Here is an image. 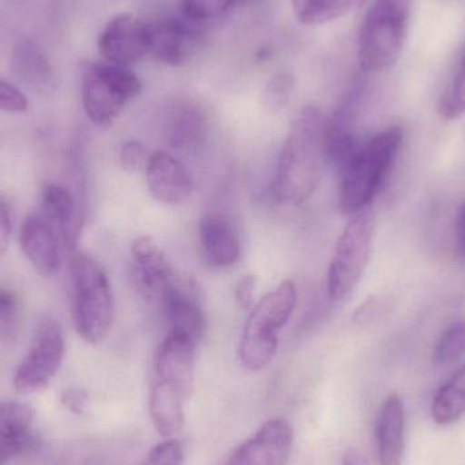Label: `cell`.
Returning a JSON list of instances; mask_svg holds the SVG:
<instances>
[{"instance_id": "1", "label": "cell", "mask_w": 465, "mask_h": 465, "mask_svg": "<svg viewBox=\"0 0 465 465\" xmlns=\"http://www.w3.org/2000/svg\"><path fill=\"white\" fill-rule=\"evenodd\" d=\"M324 133L325 119L314 106L295 117L276 163L273 193L281 203L298 206L316 193L327 157Z\"/></svg>"}, {"instance_id": "2", "label": "cell", "mask_w": 465, "mask_h": 465, "mask_svg": "<svg viewBox=\"0 0 465 465\" xmlns=\"http://www.w3.org/2000/svg\"><path fill=\"white\" fill-rule=\"evenodd\" d=\"M403 143V130L391 127L358 146L341 165L339 207L354 215L369 209Z\"/></svg>"}, {"instance_id": "3", "label": "cell", "mask_w": 465, "mask_h": 465, "mask_svg": "<svg viewBox=\"0 0 465 465\" xmlns=\"http://www.w3.org/2000/svg\"><path fill=\"white\" fill-rule=\"evenodd\" d=\"M70 290L74 328L86 343H101L114 324V295L105 270L89 254L74 253Z\"/></svg>"}, {"instance_id": "4", "label": "cell", "mask_w": 465, "mask_h": 465, "mask_svg": "<svg viewBox=\"0 0 465 465\" xmlns=\"http://www.w3.org/2000/svg\"><path fill=\"white\" fill-rule=\"evenodd\" d=\"M297 301V286L287 279L251 309L238 344V358L246 371H260L270 365L278 352L279 332L289 322Z\"/></svg>"}, {"instance_id": "5", "label": "cell", "mask_w": 465, "mask_h": 465, "mask_svg": "<svg viewBox=\"0 0 465 465\" xmlns=\"http://www.w3.org/2000/svg\"><path fill=\"white\" fill-rule=\"evenodd\" d=\"M411 0H373L358 38V62L366 73L392 67L406 43Z\"/></svg>"}, {"instance_id": "6", "label": "cell", "mask_w": 465, "mask_h": 465, "mask_svg": "<svg viewBox=\"0 0 465 465\" xmlns=\"http://www.w3.org/2000/svg\"><path fill=\"white\" fill-rule=\"evenodd\" d=\"M142 92L131 68L111 63H87L82 70V103L87 117L98 127H109L125 106Z\"/></svg>"}, {"instance_id": "7", "label": "cell", "mask_w": 465, "mask_h": 465, "mask_svg": "<svg viewBox=\"0 0 465 465\" xmlns=\"http://www.w3.org/2000/svg\"><path fill=\"white\" fill-rule=\"evenodd\" d=\"M351 217L336 242L328 270V295L333 301H343L351 295L371 259L374 237L373 213L365 209Z\"/></svg>"}, {"instance_id": "8", "label": "cell", "mask_w": 465, "mask_h": 465, "mask_svg": "<svg viewBox=\"0 0 465 465\" xmlns=\"http://www.w3.org/2000/svg\"><path fill=\"white\" fill-rule=\"evenodd\" d=\"M64 350L59 322L51 316L40 317L32 346L14 374V390L24 395L45 390L62 368Z\"/></svg>"}, {"instance_id": "9", "label": "cell", "mask_w": 465, "mask_h": 465, "mask_svg": "<svg viewBox=\"0 0 465 465\" xmlns=\"http://www.w3.org/2000/svg\"><path fill=\"white\" fill-rule=\"evenodd\" d=\"M131 276L136 290L149 301L161 302L180 276L172 267L168 256L154 238L141 235L131 246Z\"/></svg>"}, {"instance_id": "10", "label": "cell", "mask_w": 465, "mask_h": 465, "mask_svg": "<svg viewBox=\"0 0 465 465\" xmlns=\"http://www.w3.org/2000/svg\"><path fill=\"white\" fill-rule=\"evenodd\" d=\"M294 447V430L283 418L265 422L229 456L225 465H286Z\"/></svg>"}, {"instance_id": "11", "label": "cell", "mask_w": 465, "mask_h": 465, "mask_svg": "<svg viewBox=\"0 0 465 465\" xmlns=\"http://www.w3.org/2000/svg\"><path fill=\"white\" fill-rule=\"evenodd\" d=\"M103 62L130 68L149 54L147 24L133 14H120L106 25L98 38Z\"/></svg>"}, {"instance_id": "12", "label": "cell", "mask_w": 465, "mask_h": 465, "mask_svg": "<svg viewBox=\"0 0 465 465\" xmlns=\"http://www.w3.org/2000/svg\"><path fill=\"white\" fill-rule=\"evenodd\" d=\"M160 303L168 320V333L182 336L199 346L207 332V317L198 286L190 279L180 278Z\"/></svg>"}, {"instance_id": "13", "label": "cell", "mask_w": 465, "mask_h": 465, "mask_svg": "<svg viewBox=\"0 0 465 465\" xmlns=\"http://www.w3.org/2000/svg\"><path fill=\"white\" fill-rule=\"evenodd\" d=\"M198 347L188 339L168 333L154 355V379L176 388L187 401L195 388Z\"/></svg>"}, {"instance_id": "14", "label": "cell", "mask_w": 465, "mask_h": 465, "mask_svg": "<svg viewBox=\"0 0 465 465\" xmlns=\"http://www.w3.org/2000/svg\"><path fill=\"white\" fill-rule=\"evenodd\" d=\"M22 252L38 275H56L62 267L60 237L51 223L40 214L33 213L27 215L19 232Z\"/></svg>"}, {"instance_id": "15", "label": "cell", "mask_w": 465, "mask_h": 465, "mask_svg": "<svg viewBox=\"0 0 465 465\" xmlns=\"http://www.w3.org/2000/svg\"><path fill=\"white\" fill-rule=\"evenodd\" d=\"M150 193L165 204H182L193 195V180L183 163L165 152L150 155L146 165Z\"/></svg>"}, {"instance_id": "16", "label": "cell", "mask_w": 465, "mask_h": 465, "mask_svg": "<svg viewBox=\"0 0 465 465\" xmlns=\"http://www.w3.org/2000/svg\"><path fill=\"white\" fill-rule=\"evenodd\" d=\"M149 54L168 65H182L198 48L193 29L179 19L168 18L147 24Z\"/></svg>"}, {"instance_id": "17", "label": "cell", "mask_w": 465, "mask_h": 465, "mask_svg": "<svg viewBox=\"0 0 465 465\" xmlns=\"http://www.w3.org/2000/svg\"><path fill=\"white\" fill-rule=\"evenodd\" d=\"M166 142L179 152H198L209 139L206 112L193 101H179L169 109L163 125Z\"/></svg>"}, {"instance_id": "18", "label": "cell", "mask_w": 465, "mask_h": 465, "mask_svg": "<svg viewBox=\"0 0 465 465\" xmlns=\"http://www.w3.org/2000/svg\"><path fill=\"white\" fill-rule=\"evenodd\" d=\"M406 410L398 393L385 399L377 420V458L380 465H401L404 456Z\"/></svg>"}, {"instance_id": "19", "label": "cell", "mask_w": 465, "mask_h": 465, "mask_svg": "<svg viewBox=\"0 0 465 465\" xmlns=\"http://www.w3.org/2000/svg\"><path fill=\"white\" fill-rule=\"evenodd\" d=\"M199 237L204 257L212 267L229 268L240 260V238L223 215L204 214L199 221Z\"/></svg>"}, {"instance_id": "20", "label": "cell", "mask_w": 465, "mask_h": 465, "mask_svg": "<svg viewBox=\"0 0 465 465\" xmlns=\"http://www.w3.org/2000/svg\"><path fill=\"white\" fill-rule=\"evenodd\" d=\"M35 412L21 401H0V465L10 463L26 447Z\"/></svg>"}, {"instance_id": "21", "label": "cell", "mask_w": 465, "mask_h": 465, "mask_svg": "<svg viewBox=\"0 0 465 465\" xmlns=\"http://www.w3.org/2000/svg\"><path fill=\"white\" fill-rule=\"evenodd\" d=\"M187 399L172 385L155 380L149 396L153 425L163 439H173L184 428V404Z\"/></svg>"}, {"instance_id": "22", "label": "cell", "mask_w": 465, "mask_h": 465, "mask_svg": "<svg viewBox=\"0 0 465 465\" xmlns=\"http://www.w3.org/2000/svg\"><path fill=\"white\" fill-rule=\"evenodd\" d=\"M40 214L51 223L64 245H75L78 234V214L75 199L67 188L57 184L44 185L41 193Z\"/></svg>"}, {"instance_id": "23", "label": "cell", "mask_w": 465, "mask_h": 465, "mask_svg": "<svg viewBox=\"0 0 465 465\" xmlns=\"http://www.w3.org/2000/svg\"><path fill=\"white\" fill-rule=\"evenodd\" d=\"M11 70L16 78L35 89L49 86L54 67L43 49L27 35H21L11 49Z\"/></svg>"}, {"instance_id": "24", "label": "cell", "mask_w": 465, "mask_h": 465, "mask_svg": "<svg viewBox=\"0 0 465 465\" xmlns=\"http://www.w3.org/2000/svg\"><path fill=\"white\" fill-rule=\"evenodd\" d=\"M431 418L440 426L458 423L465 415V365L440 388L431 403Z\"/></svg>"}, {"instance_id": "25", "label": "cell", "mask_w": 465, "mask_h": 465, "mask_svg": "<svg viewBox=\"0 0 465 465\" xmlns=\"http://www.w3.org/2000/svg\"><path fill=\"white\" fill-rule=\"evenodd\" d=\"M366 0H292V11L300 24L324 25L347 15L365 5Z\"/></svg>"}, {"instance_id": "26", "label": "cell", "mask_w": 465, "mask_h": 465, "mask_svg": "<svg viewBox=\"0 0 465 465\" xmlns=\"http://www.w3.org/2000/svg\"><path fill=\"white\" fill-rule=\"evenodd\" d=\"M465 355V320L450 325L437 343L433 361L437 365H450Z\"/></svg>"}, {"instance_id": "27", "label": "cell", "mask_w": 465, "mask_h": 465, "mask_svg": "<svg viewBox=\"0 0 465 465\" xmlns=\"http://www.w3.org/2000/svg\"><path fill=\"white\" fill-rule=\"evenodd\" d=\"M439 111L440 114L448 120L458 119L465 114V49L459 62L455 78L440 100Z\"/></svg>"}, {"instance_id": "28", "label": "cell", "mask_w": 465, "mask_h": 465, "mask_svg": "<svg viewBox=\"0 0 465 465\" xmlns=\"http://www.w3.org/2000/svg\"><path fill=\"white\" fill-rule=\"evenodd\" d=\"M294 90V78L287 73L276 74L262 93V104L268 112H278L289 104Z\"/></svg>"}, {"instance_id": "29", "label": "cell", "mask_w": 465, "mask_h": 465, "mask_svg": "<svg viewBox=\"0 0 465 465\" xmlns=\"http://www.w3.org/2000/svg\"><path fill=\"white\" fill-rule=\"evenodd\" d=\"M185 444L179 439H165L153 447L141 465H184Z\"/></svg>"}, {"instance_id": "30", "label": "cell", "mask_w": 465, "mask_h": 465, "mask_svg": "<svg viewBox=\"0 0 465 465\" xmlns=\"http://www.w3.org/2000/svg\"><path fill=\"white\" fill-rule=\"evenodd\" d=\"M234 0H183L185 15L193 21L203 22L221 18L228 13Z\"/></svg>"}, {"instance_id": "31", "label": "cell", "mask_w": 465, "mask_h": 465, "mask_svg": "<svg viewBox=\"0 0 465 465\" xmlns=\"http://www.w3.org/2000/svg\"><path fill=\"white\" fill-rule=\"evenodd\" d=\"M19 302L10 290L0 287V336L13 335L19 325Z\"/></svg>"}, {"instance_id": "32", "label": "cell", "mask_w": 465, "mask_h": 465, "mask_svg": "<svg viewBox=\"0 0 465 465\" xmlns=\"http://www.w3.org/2000/svg\"><path fill=\"white\" fill-rule=\"evenodd\" d=\"M29 108L26 95L10 82L0 79V111L24 114Z\"/></svg>"}, {"instance_id": "33", "label": "cell", "mask_w": 465, "mask_h": 465, "mask_svg": "<svg viewBox=\"0 0 465 465\" xmlns=\"http://www.w3.org/2000/svg\"><path fill=\"white\" fill-rule=\"evenodd\" d=\"M120 163L123 168L130 172H138L147 165V150L144 149L143 144L138 141H128L123 143L120 149Z\"/></svg>"}, {"instance_id": "34", "label": "cell", "mask_w": 465, "mask_h": 465, "mask_svg": "<svg viewBox=\"0 0 465 465\" xmlns=\"http://www.w3.org/2000/svg\"><path fill=\"white\" fill-rule=\"evenodd\" d=\"M256 283V276L245 275L235 284V301H237L238 306L243 309V311H251L253 308Z\"/></svg>"}, {"instance_id": "35", "label": "cell", "mask_w": 465, "mask_h": 465, "mask_svg": "<svg viewBox=\"0 0 465 465\" xmlns=\"http://www.w3.org/2000/svg\"><path fill=\"white\" fill-rule=\"evenodd\" d=\"M62 403L73 414L82 415L86 412L89 395H87L86 391L81 390V388H68L63 392Z\"/></svg>"}, {"instance_id": "36", "label": "cell", "mask_w": 465, "mask_h": 465, "mask_svg": "<svg viewBox=\"0 0 465 465\" xmlns=\"http://www.w3.org/2000/svg\"><path fill=\"white\" fill-rule=\"evenodd\" d=\"M11 238V218L8 207L0 201V256L7 252Z\"/></svg>"}, {"instance_id": "37", "label": "cell", "mask_w": 465, "mask_h": 465, "mask_svg": "<svg viewBox=\"0 0 465 465\" xmlns=\"http://www.w3.org/2000/svg\"><path fill=\"white\" fill-rule=\"evenodd\" d=\"M455 252L459 259L465 262V202L456 218L455 225Z\"/></svg>"}, {"instance_id": "38", "label": "cell", "mask_w": 465, "mask_h": 465, "mask_svg": "<svg viewBox=\"0 0 465 465\" xmlns=\"http://www.w3.org/2000/svg\"><path fill=\"white\" fill-rule=\"evenodd\" d=\"M341 465H366V460L360 450L351 448V450H349L344 453Z\"/></svg>"}]
</instances>
